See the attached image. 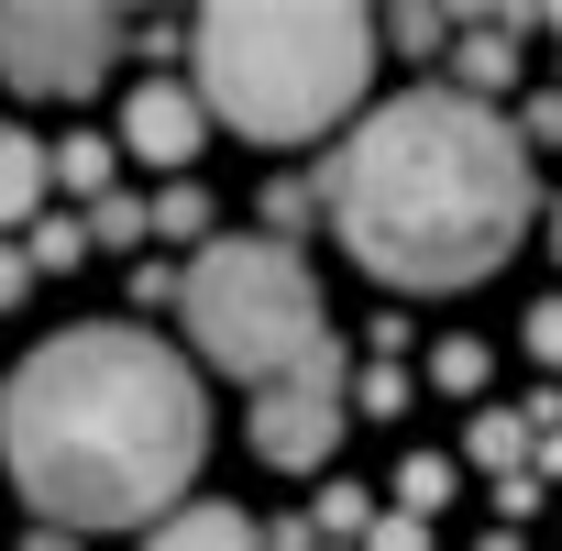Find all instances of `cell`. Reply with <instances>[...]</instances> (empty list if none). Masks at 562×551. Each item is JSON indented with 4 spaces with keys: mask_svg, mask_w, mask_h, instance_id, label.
Returning <instances> with one entry per match:
<instances>
[{
    "mask_svg": "<svg viewBox=\"0 0 562 551\" xmlns=\"http://www.w3.org/2000/svg\"><path fill=\"white\" fill-rule=\"evenodd\" d=\"M199 452L210 397L133 321L56 331L23 353V375H0V463L45 529H155L166 496H188Z\"/></svg>",
    "mask_w": 562,
    "mask_h": 551,
    "instance_id": "6da1fadb",
    "label": "cell"
},
{
    "mask_svg": "<svg viewBox=\"0 0 562 551\" xmlns=\"http://www.w3.org/2000/svg\"><path fill=\"white\" fill-rule=\"evenodd\" d=\"M529 210H540V188H529L518 122H496L463 89L375 100L321 166V221L386 288H474L518 254Z\"/></svg>",
    "mask_w": 562,
    "mask_h": 551,
    "instance_id": "7a4b0ae2",
    "label": "cell"
},
{
    "mask_svg": "<svg viewBox=\"0 0 562 551\" xmlns=\"http://www.w3.org/2000/svg\"><path fill=\"white\" fill-rule=\"evenodd\" d=\"M375 12H331V0H221V12L188 23V56H199V100L210 122L254 133V144H310L331 133L364 78H375Z\"/></svg>",
    "mask_w": 562,
    "mask_h": 551,
    "instance_id": "3957f363",
    "label": "cell"
},
{
    "mask_svg": "<svg viewBox=\"0 0 562 551\" xmlns=\"http://www.w3.org/2000/svg\"><path fill=\"white\" fill-rule=\"evenodd\" d=\"M177 310H188L199 353H210L221 375H243V386L299 375V364L331 342V321H321V288H310V265H299L288 243H210V254L188 265Z\"/></svg>",
    "mask_w": 562,
    "mask_h": 551,
    "instance_id": "277c9868",
    "label": "cell"
},
{
    "mask_svg": "<svg viewBox=\"0 0 562 551\" xmlns=\"http://www.w3.org/2000/svg\"><path fill=\"white\" fill-rule=\"evenodd\" d=\"M122 56L111 12H67V0H0V78L23 100H89Z\"/></svg>",
    "mask_w": 562,
    "mask_h": 551,
    "instance_id": "5b68a950",
    "label": "cell"
},
{
    "mask_svg": "<svg viewBox=\"0 0 562 551\" xmlns=\"http://www.w3.org/2000/svg\"><path fill=\"white\" fill-rule=\"evenodd\" d=\"M342 419H353V364L321 342L299 375L254 386V463H276V474H321V463L342 452Z\"/></svg>",
    "mask_w": 562,
    "mask_h": 551,
    "instance_id": "8992f818",
    "label": "cell"
},
{
    "mask_svg": "<svg viewBox=\"0 0 562 551\" xmlns=\"http://www.w3.org/2000/svg\"><path fill=\"white\" fill-rule=\"evenodd\" d=\"M122 155H144V166H166V177H188L199 166V144H210V100L199 89H177V78H144L133 100H122V133H111Z\"/></svg>",
    "mask_w": 562,
    "mask_h": 551,
    "instance_id": "52a82bcc",
    "label": "cell"
},
{
    "mask_svg": "<svg viewBox=\"0 0 562 551\" xmlns=\"http://www.w3.org/2000/svg\"><path fill=\"white\" fill-rule=\"evenodd\" d=\"M144 551H265V529H254L243 507L199 496V507H166V518L144 529Z\"/></svg>",
    "mask_w": 562,
    "mask_h": 551,
    "instance_id": "ba28073f",
    "label": "cell"
},
{
    "mask_svg": "<svg viewBox=\"0 0 562 551\" xmlns=\"http://www.w3.org/2000/svg\"><path fill=\"white\" fill-rule=\"evenodd\" d=\"M45 177H56V144L23 133V122H0V232H23V221H34Z\"/></svg>",
    "mask_w": 562,
    "mask_h": 551,
    "instance_id": "9c48e42d",
    "label": "cell"
},
{
    "mask_svg": "<svg viewBox=\"0 0 562 551\" xmlns=\"http://www.w3.org/2000/svg\"><path fill=\"white\" fill-rule=\"evenodd\" d=\"M518 23H529V12H496L485 34H463V45H452V89H463V100H496V89L518 78V56H507V34H518Z\"/></svg>",
    "mask_w": 562,
    "mask_h": 551,
    "instance_id": "30bf717a",
    "label": "cell"
},
{
    "mask_svg": "<svg viewBox=\"0 0 562 551\" xmlns=\"http://www.w3.org/2000/svg\"><path fill=\"white\" fill-rule=\"evenodd\" d=\"M463 452H474L496 485H518L529 452H540V419H529V408H474V441H463Z\"/></svg>",
    "mask_w": 562,
    "mask_h": 551,
    "instance_id": "8fae6325",
    "label": "cell"
},
{
    "mask_svg": "<svg viewBox=\"0 0 562 551\" xmlns=\"http://www.w3.org/2000/svg\"><path fill=\"white\" fill-rule=\"evenodd\" d=\"M452 485H463V463H452V452H408V463H397V518H441V507H452Z\"/></svg>",
    "mask_w": 562,
    "mask_h": 551,
    "instance_id": "7c38bea8",
    "label": "cell"
},
{
    "mask_svg": "<svg viewBox=\"0 0 562 551\" xmlns=\"http://www.w3.org/2000/svg\"><path fill=\"white\" fill-rule=\"evenodd\" d=\"M56 177H67L78 199H111V144H100V133H67V144H56Z\"/></svg>",
    "mask_w": 562,
    "mask_h": 551,
    "instance_id": "4fadbf2b",
    "label": "cell"
},
{
    "mask_svg": "<svg viewBox=\"0 0 562 551\" xmlns=\"http://www.w3.org/2000/svg\"><path fill=\"white\" fill-rule=\"evenodd\" d=\"M155 232H166V243L210 232V188H199V177H166V199H155Z\"/></svg>",
    "mask_w": 562,
    "mask_h": 551,
    "instance_id": "5bb4252c",
    "label": "cell"
},
{
    "mask_svg": "<svg viewBox=\"0 0 562 551\" xmlns=\"http://www.w3.org/2000/svg\"><path fill=\"white\" fill-rule=\"evenodd\" d=\"M430 386H452V397H474V386H485V342H474V331H452V342H430Z\"/></svg>",
    "mask_w": 562,
    "mask_h": 551,
    "instance_id": "9a60e30c",
    "label": "cell"
},
{
    "mask_svg": "<svg viewBox=\"0 0 562 551\" xmlns=\"http://www.w3.org/2000/svg\"><path fill=\"white\" fill-rule=\"evenodd\" d=\"M144 232H155L144 199H89V243H144Z\"/></svg>",
    "mask_w": 562,
    "mask_h": 551,
    "instance_id": "2e32d148",
    "label": "cell"
},
{
    "mask_svg": "<svg viewBox=\"0 0 562 551\" xmlns=\"http://www.w3.org/2000/svg\"><path fill=\"white\" fill-rule=\"evenodd\" d=\"M375 34H386V45H408V56H430V45H452V12H386Z\"/></svg>",
    "mask_w": 562,
    "mask_h": 551,
    "instance_id": "e0dca14e",
    "label": "cell"
},
{
    "mask_svg": "<svg viewBox=\"0 0 562 551\" xmlns=\"http://www.w3.org/2000/svg\"><path fill=\"white\" fill-rule=\"evenodd\" d=\"M397 408H408V375H397V364L353 375V419H397Z\"/></svg>",
    "mask_w": 562,
    "mask_h": 551,
    "instance_id": "ac0fdd59",
    "label": "cell"
},
{
    "mask_svg": "<svg viewBox=\"0 0 562 551\" xmlns=\"http://www.w3.org/2000/svg\"><path fill=\"white\" fill-rule=\"evenodd\" d=\"M23 254H34V276H56V265H78V254H89V232H78V221H45Z\"/></svg>",
    "mask_w": 562,
    "mask_h": 551,
    "instance_id": "d6986e66",
    "label": "cell"
},
{
    "mask_svg": "<svg viewBox=\"0 0 562 551\" xmlns=\"http://www.w3.org/2000/svg\"><path fill=\"white\" fill-rule=\"evenodd\" d=\"M310 529H321V540H342V529H375V507H364V485H331Z\"/></svg>",
    "mask_w": 562,
    "mask_h": 551,
    "instance_id": "ffe728a7",
    "label": "cell"
},
{
    "mask_svg": "<svg viewBox=\"0 0 562 551\" xmlns=\"http://www.w3.org/2000/svg\"><path fill=\"white\" fill-rule=\"evenodd\" d=\"M364 551H430V518H397V507H386V518L364 529Z\"/></svg>",
    "mask_w": 562,
    "mask_h": 551,
    "instance_id": "44dd1931",
    "label": "cell"
},
{
    "mask_svg": "<svg viewBox=\"0 0 562 551\" xmlns=\"http://www.w3.org/2000/svg\"><path fill=\"white\" fill-rule=\"evenodd\" d=\"M518 331H529V353H540V364H551V375H562V299H540V310H529V321H518Z\"/></svg>",
    "mask_w": 562,
    "mask_h": 551,
    "instance_id": "7402d4cb",
    "label": "cell"
},
{
    "mask_svg": "<svg viewBox=\"0 0 562 551\" xmlns=\"http://www.w3.org/2000/svg\"><path fill=\"white\" fill-rule=\"evenodd\" d=\"M23 288H34V254H23V243H0V310H23Z\"/></svg>",
    "mask_w": 562,
    "mask_h": 551,
    "instance_id": "603a6c76",
    "label": "cell"
},
{
    "mask_svg": "<svg viewBox=\"0 0 562 551\" xmlns=\"http://www.w3.org/2000/svg\"><path fill=\"white\" fill-rule=\"evenodd\" d=\"M518 144H562V89H551V100H529V122H518Z\"/></svg>",
    "mask_w": 562,
    "mask_h": 551,
    "instance_id": "cb8c5ba5",
    "label": "cell"
},
{
    "mask_svg": "<svg viewBox=\"0 0 562 551\" xmlns=\"http://www.w3.org/2000/svg\"><path fill=\"white\" fill-rule=\"evenodd\" d=\"M23 551H78V529H34V540H23Z\"/></svg>",
    "mask_w": 562,
    "mask_h": 551,
    "instance_id": "d4e9b609",
    "label": "cell"
},
{
    "mask_svg": "<svg viewBox=\"0 0 562 551\" xmlns=\"http://www.w3.org/2000/svg\"><path fill=\"white\" fill-rule=\"evenodd\" d=\"M551 243H562V199H551Z\"/></svg>",
    "mask_w": 562,
    "mask_h": 551,
    "instance_id": "484cf974",
    "label": "cell"
},
{
    "mask_svg": "<svg viewBox=\"0 0 562 551\" xmlns=\"http://www.w3.org/2000/svg\"><path fill=\"white\" fill-rule=\"evenodd\" d=\"M540 23H551V34H562V12H540Z\"/></svg>",
    "mask_w": 562,
    "mask_h": 551,
    "instance_id": "4316f807",
    "label": "cell"
}]
</instances>
